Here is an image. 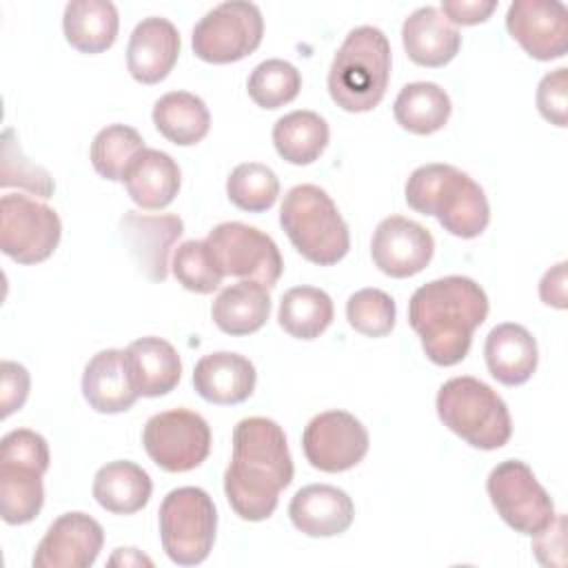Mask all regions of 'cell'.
<instances>
[{
	"instance_id": "cell-20",
	"label": "cell",
	"mask_w": 568,
	"mask_h": 568,
	"mask_svg": "<svg viewBox=\"0 0 568 568\" xmlns=\"http://www.w3.org/2000/svg\"><path fill=\"white\" fill-rule=\"evenodd\" d=\"M82 395L98 413L113 415L129 410L140 393L131 377L126 351L106 348L95 353L82 373Z\"/></svg>"
},
{
	"instance_id": "cell-37",
	"label": "cell",
	"mask_w": 568,
	"mask_h": 568,
	"mask_svg": "<svg viewBox=\"0 0 568 568\" xmlns=\"http://www.w3.org/2000/svg\"><path fill=\"white\" fill-rule=\"evenodd\" d=\"M0 186L2 189L18 186V189L29 191L36 197H42V200H49L53 195V191H55L51 173L44 166L31 162L22 153V149H20V144L16 140V131L13 129H4V133H2Z\"/></svg>"
},
{
	"instance_id": "cell-5",
	"label": "cell",
	"mask_w": 568,
	"mask_h": 568,
	"mask_svg": "<svg viewBox=\"0 0 568 568\" xmlns=\"http://www.w3.org/2000/svg\"><path fill=\"white\" fill-rule=\"evenodd\" d=\"M280 224L297 253L317 266L337 264L351 248L348 224L331 195L315 184H297L286 191Z\"/></svg>"
},
{
	"instance_id": "cell-2",
	"label": "cell",
	"mask_w": 568,
	"mask_h": 568,
	"mask_svg": "<svg viewBox=\"0 0 568 568\" xmlns=\"http://www.w3.org/2000/svg\"><path fill=\"white\" fill-rule=\"evenodd\" d=\"M488 315L484 288L466 275H446L419 286L408 302V324L422 339L426 357L437 366L459 364L473 333Z\"/></svg>"
},
{
	"instance_id": "cell-41",
	"label": "cell",
	"mask_w": 568,
	"mask_h": 568,
	"mask_svg": "<svg viewBox=\"0 0 568 568\" xmlns=\"http://www.w3.org/2000/svg\"><path fill=\"white\" fill-rule=\"evenodd\" d=\"M537 109L555 126H568V69L546 73L537 87Z\"/></svg>"
},
{
	"instance_id": "cell-21",
	"label": "cell",
	"mask_w": 568,
	"mask_h": 568,
	"mask_svg": "<svg viewBox=\"0 0 568 568\" xmlns=\"http://www.w3.org/2000/svg\"><path fill=\"white\" fill-rule=\"evenodd\" d=\"M255 382V366L233 351L209 353L193 368V388L209 404H242L253 395Z\"/></svg>"
},
{
	"instance_id": "cell-8",
	"label": "cell",
	"mask_w": 568,
	"mask_h": 568,
	"mask_svg": "<svg viewBox=\"0 0 568 568\" xmlns=\"http://www.w3.org/2000/svg\"><path fill=\"white\" fill-rule=\"evenodd\" d=\"M264 36V18L257 4L226 0L206 11L193 27V53L211 64H229L251 55Z\"/></svg>"
},
{
	"instance_id": "cell-40",
	"label": "cell",
	"mask_w": 568,
	"mask_h": 568,
	"mask_svg": "<svg viewBox=\"0 0 568 568\" xmlns=\"http://www.w3.org/2000/svg\"><path fill=\"white\" fill-rule=\"evenodd\" d=\"M49 444L47 439L29 428H16L0 442V462H16L40 473L49 470Z\"/></svg>"
},
{
	"instance_id": "cell-38",
	"label": "cell",
	"mask_w": 568,
	"mask_h": 568,
	"mask_svg": "<svg viewBox=\"0 0 568 568\" xmlns=\"http://www.w3.org/2000/svg\"><path fill=\"white\" fill-rule=\"evenodd\" d=\"M173 277L191 293L209 295L222 284V271L217 268L206 240H186L182 242L171 262Z\"/></svg>"
},
{
	"instance_id": "cell-35",
	"label": "cell",
	"mask_w": 568,
	"mask_h": 568,
	"mask_svg": "<svg viewBox=\"0 0 568 568\" xmlns=\"http://www.w3.org/2000/svg\"><path fill=\"white\" fill-rule=\"evenodd\" d=\"M280 195V180L273 169L260 162H242L226 178V197L242 211H268Z\"/></svg>"
},
{
	"instance_id": "cell-36",
	"label": "cell",
	"mask_w": 568,
	"mask_h": 568,
	"mask_svg": "<svg viewBox=\"0 0 568 568\" xmlns=\"http://www.w3.org/2000/svg\"><path fill=\"white\" fill-rule=\"evenodd\" d=\"M302 89L300 71L280 58L260 62L246 82L248 98L262 109H280L297 98Z\"/></svg>"
},
{
	"instance_id": "cell-30",
	"label": "cell",
	"mask_w": 568,
	"mask_h": 568,
	"mask_svg": "<svg viewBox=\"0 0 568 568\" xmlns=\"http://www.w3.org/2000/svg\"><path fill=\"white\" fill-rule=\"evenodd\" d=\"M328 124L315 111H291L273 124V144L282 160L295 166L313 164L328 144Z\"/></svg>"
},
{
	"instance_id": "cell-24",
	"label": "cell",
	"mask_w": 568,
	"mask_h": 568,
	"mask_svg": "<svg viewBox=\"0 0 568 568\" xmlns=\"http://www.w3.org/2000/svg\"><path fill=\"white\" fill-rule=\"evenodd\" d=\"M129 197L144 211H160L169 206L182 184L178 162L158 149H144L124 175Z\"/></svg>"
},
{
	"instance_id": "cell-12",
	"label": "cell",
	"mask_w": 568,
	"mask_h": 568,
	"mask_svg": "<svg viewBox=\"0 0 568 568\" xmlns=\"http://www.w3.org/2000/svg\"><path fill=\"white\" fill-rule=\"evenodd\" d=\"M206 246L222 275L260 282L271 288L284 271L273 237L242 222H222L213 226L206 235Z\"/></svg>"
},
{
	"instance_id": "cell-19",
	"label": "cell",
	"mask_w": 568,
	"mask_h": 568,
	"mask_svg": "<svg viewBox=\"0 0 568 568\" xmlns=\"http://www.w3.org/2000/svg\"><path fill=\"white\" fill-rule=\"evenodd\" d=\"M288 517L293 526L308 537H335L351 528L355 506L337 486L308 484L293 495Z\"/></svg>"
},
{
	"instance_id": "cell-1",
	"label": "cell",
	"mask_w": 568,
	"mask_h": 568,
	"mask_svg": "<svg viewBox=\"0 0 568 568\" xmlns=\"http://www.w3.org/2000/svg\"><path fill=\"white\" fill-rule=\"evenodd\" d=\"M293 457L275 419L246 417L233 428V455L224 470V495L244 521L268 519L280 493L293 481Z\"/></svg>"
},
{
	"instance_id": "cell-18",
	"label": "cell",
	"mask_w": 568,
	"mask_h": 568,
	"mask_svg": "<svg viewBox=\"0 0 568 568\" xmlns=\"http://www.w3.org/2000/svg\"><path fill=\"white\" fill-rule=\"evenodd\" d=\"M180 55V33L175 24L160 16H149L135 24L126 44V67L142 84L162 82Z\"/></svg>"
},
{
	"instance_id": "cell-32",
	"label": "cell",
	"mask_w": 568,
	"mask_h": 568,
	"mask_svg": "<svg viewBox=\"0 0 568 568\" xmlns=\"http://www.w3.org/2000/svg\"><path fill=\"white\" fill-rule=\"evenodd\" d=\"M335 308L326 291L317 286H293L280 300L277 322L295 339H315L333 322Z\"/></svg>"
},
{
	"instance_id": "cell-45",
	"label": "cell",
	"mask_w": 568,
	"mask_h": 568,
	"mask_svg": "<svg viewBox=\"0 0 568 568\" xmlns=\"http://www.w3.org/2000/svg\"><path fill=\"white\" fill-rule=\"evenodd\" d=\"M566 262H557L548 268L539 282V297L544 304L555 308L568 306V291H566Z\"/></svg>"
},
{
	"instance_id": "cell-44",
	"label": "cell",
	"mask_w": 568,
	"mask_h": 568,
	"mask_svg": "<svg viewBox=\"0 0 568 568\" xmlns=\"http://www.w3.org/2000/svg\"><path fill=\"white\" fill-rule=\"evenodd\" d=\"M497 9V0H444L439 11L450 24L473 27L486 22Z\"/></svg>"
},
{
	"instance_id": "cell-46",
	"label": "cell",
	"mask_w": 568,
	"mask_h": 568,
	"mask_svg": "<svg viewBox=\"0 0 568 568\" xmlns=\"http://www.w3.org/2000/svg\"><path fill=\"white\" fill-rule=\"evenodd\" d=\"M109 564H111V566H118V564H122V566H142V564L153 566V561H151L149 557H144V555H142L140 550H135V548H118Z\"/></svg>"
},
{
	"instance_id": "cell-29",
	"label": "cell",
	"mask_w": 568,
	"mask_h": 568,
	"mask_svg": "<svg viewBox=\"0 0 568 568\" xmlns=\"http://www.w3.org/2000/svg\"><path fill=\"white\" fill-rule=\"evenodd\" d=\"M155 129L178 146L202 142L211 129V113L202 98L189 91H169L153 104Z\"/></svg>"
},
{
	"instance_id": "cell-15",
	"label": "cell",
	"mask_w": 568,
	"mask_h": 568,
	"mask_svg": "<svg viewBox=\"0 0 568 568\" xmlns=\"http://www.w3.org/2000/svg\"><path fill=\"white\" fill-rule=\"evenodd\" d=\"M506 29L535 60H557L568 51V9L557 0H515Z\"/></svg>"
},
{
	"instance_id": "cell-31",
	"label": "cell",
	"mask_w": 568,
	"mask_h": 568,
	"mask_svg": "<svg viewBox=\"0 0 568 568\" xmlns=\"http://www.w3.org/2000/svg\"><path fill=\"white\" fill-rule=\"evenodd\" d=\"M450 111L448 93L435 82H410L402 87L393 104L397 124L415 135H430L444 129Z\"/></svg>"
},
{
	"instance_id": "cell-3",
	"label": "cell",
	"mask_w": 568,
	"mask_h": 568,
	"mask_svg": "<svg viewBox=\"0 0 568 568\" xmlns=\"http://www.w3.org/2000/svg\"><path fill=\"white\" fill-rule=\"evenodd\" d=\"M404 197L413 211L437 217L444 231L462 240L481 235L490 222L484 189L453 164L417 166L406 180Z\"/></svg>"
},
{
	"instance_id": "cell-9",
	"label": "cell",
	"mask_w": 568,
	"mask_h": 568,
	"mask_svg": "<svg viewBox=\"0 0 568 568\" xmlns=\"http://www.w3.org/2000/svg\"><path fill=\"white\" fill-rule=\"evenodd\" d=\"M486 490L497 515L521 535L541 532L557 515L550 495L526 462H499L486 479Z\"/></svg>"
},
{
	"instance_id": "cell-43",
	"label": "cell",
	"mask_w": 568,
	"mask_h": 568,
	"mask_svg": "<svg viewBox=\"0 0 568 568\" xmlns=\"http://www.w3.org/2000/svg\"><path fill=\"white\" fill-rule=\"evenodd\" d=\"M564 532H566V517L561 513L555 515V519L537 535H532V552L541 566H566V552H564Z\"/></svg>"
},
{
	"instance_id": "cell-27",
	"label": "cell",
	"mask_w": 568,
	"mask_h": 568,
	"mask_svg": "<svg viewBox=\"0 0 568 568\" xmlns=\"http://www.w3.org/2000/svg\"><path fill=\"white\" fill-rule=\"evenodd\" d=\"M153 493L149 473L129 459L104 464L93 477L95 501L113 515H133L142 510Z\"/></svg>"
},
{
	"instance_id": "cell-16",
	"label": "cell",
	"mask_w": 568,
	"mask_h": 568,
	"mask_svg": "<svg viewBox=\"0 0 568 568\" xmlns=\"http://www.w3.org/2000/svg\"><path fill=\"white\" fill-rule=\"evenodd\" d=\"M184 233L180 215H146L126 211L120 217V237L133 257L138 271L151 282H164L169 275V253Z\"/></svg>"
},
{
	"instance_id": "cell-10",
	"label": "cell",
	"mask_w": 568,
	"mask_h": 568,
	"mask_svg": "<svg viewBox=\"0 0 568 568\" xmlns=\"http://www.w3.org/2000/svg\"><path fill=\"white\" fill-rule=\"evenodd\" d=\"M209 422L189 408L155 413L142 430V446L151 462L166 473L197 468L211 453Z\"/></svg>"
},
{
	"instance_id": "cell-13",
	"label": "cell",
	"mask_w": 568,
	"mask_h": 568,
	"mask_svg": "<svg viewBox=\"0 0 568 568\" xmlns=\"http://www.w3.org/2000/svg\"><path fill=\"white\" fill-rule=\"evenodd\" d=\"M302 448L313 468L344 473L366 457L368 430L346 410H324L306 424Z\"/></svg>"
},
{
	"instance_id": "cell-23",
	"label": "cell",
	"mask_w": 568,
	"mask_h": 568,
	"mask_svg": "<svg viewBox=\"0 0 568 568\" xmlns=\"http://www.w3.org/2000/svg\"><path fill=\"white\" fill-rule=\"evenodd\" d=\"M488 373L504 386H521L537 371L539 351L528 328L515 322L497 324L484 344Z\"/></svg>"
},
{
	"instance_id": "cell-4",
	"label": "cell",
	"mask_w": 568,
	"mask_h": 568,
	"mask_svg": "<svg viewBox=\"0 0 568 568\" xmlns=\"http://www.w3.org/2000/svg\"><path fill=\"white\" fill-rule=\"evenodd\" d=\"M390 78V42L377 27L348 31L328 69V93L348 113L375 109Z\"/></svg>"
},
{
	"instance_id": "cell-28",
	"label": "cell",
	"mask_w": 568,
	"mask_h": 568,
	"mask_svg": "<svg viewBox=\"0 0 568 568\" xmlns=\"http://www.w3.org/2000/svg\"><path fill=\"white\" fill-rule=\"evenodd\" d=\"M120 16L109 0H71L64 7L62 29L67 42L80 53H102L118 36Z\"/></svg>"
},
{
	"instance_id": "cell-39",
	"label": "cell",
	"mask_w": 568,
	"mask_h": 568,
	"mask_svg": "<svg viewBox=\"0 0 568 568\" xmlns=\"http://www.w3.org/2000/svg\"><path fill=\"white\" fill-rule=\"evenodd\" d=\"M397 306L393 297L379 288L355 291L346 302L348 324L366 337H384L393 331Z\"/></svg>"
},
{
	"instance_id": "cell-22",
	"label": "cell",
	"mask_w": 568,
	"mask_h": 568,
	"mask_svg": "<svg viewBox=\"0 0 568 568\" xmlns=\"http://www.w3.org/2000/svg\"><path fill=\"white\" fill-rule=\"evenodd\" d=\"M402 42L406 55L419 67H444L462 47V33L437 7L415 9L402 24Z\"/></svg>"
},
{
	"instance_id": "cell-11",
	"label": "cell",
	"mask_w": 568,
	"mask_h": 568,
	"mask_svg": "<svg viewBox=\"0 0 568 568\" xmlns=\"http://www.w3.org/2000/svg\"><path fill=\"white\" fill-rule=\"evenodd\" d=\"M62 237L58 213L31 195L7 193L0 200V248L18 264H38L53 255Z\"/></svg>"
},
{
	"instance_id": "cell-42",
	"label": "cell",
	"mask_w": 568,
	"mask_h": 568,
	"mask_svg": "<svg viewBox=\"0 0 568 568\" xmlns=\"http://www.w3.org/2000/svg\"><path fill=\"white\" fill-rule=\"evenodd\" d=\"M31 377L29 371L11 359L0 364V417H9L11 413L20 410L29 397Z\"/></svg>"
},
{
	"instance_id": "cell-6",
	"label": "cell",
	"mask_w": 568,
	"mask_h": 568,
	"mask_svg": "<svg viewBox=\"0 0 568 568\" xmlns=\"http://www.w3.org/2000/svg\"><path fill=\"white\" fill-rule=\"evenodd\" d=\"M442 424L479 450H497L508 444L513 422L506 402L481 379L450 377L437 390Z\"/></svg>"
},
{
	"instance_id": "cell-14",
	"label": "cell",
	"mask_w": 568,
	"mask_h": 568,
	"mask_svg": "<svg viewBox=\"0 0 568 568\" xmlns=\"http://www.w3.org/2000/svg\"><path fill=\"white\" fill-rule=\"evenodd\" d=\"M435 253V240L428 229L404 215L384 217L371 240V257L388 277H413L422 273Z\"/></svg>"
},
{
	"instance_id": "cell-17",
	"label": "cell",
	"mask_w": 568,
	"mask_h": 568,
	"mask_svg": "<svg viewBox=\"0 0 568 568\" xmlns=\"http://www.w3.org/2000/svg\"><path fill=\"white\" fill-rule=\"evenodd\" d=\"M104 544L102 526L87 513L60 515L40 539L33 568H89Z\"/></svg>"
},
{
	"instance_id": "cell-26",
	"label": "cell",
	"mask_w": 568,
	"mask_h": 568,
	"mask_svg": "<svg viewBox=\"0 0 568 568\" xmlns=\"http://www.w3.org/2000/svg\"><path fill=\"white\" fill-rule=\"evenodd\" d=\"M124 351L140 397H160L178 386L182 362L178 351L166 339L155 335L140 337Z\"/></svg>"
},
{
	"instance_id": "cell-7",
	"label": "cell",
	"mask_w": 568,
	"mask_h": 568,
	"mask_svg": "<svg viewBox=\"0 0 568 568\" xmlns=\"http://www.w3.org/2000/svg\"><path fill=\"white\" fill-rule=\"evenodd\" d=\"M158 521L162 548L173 564L197 566L211 555L217 530V510L204 488H173L160 504Z\"/></svg>"
},
{
	"instance_id": "cell-33",
	"label": "cell",
	"mask_w": 568,
	"mask_h": 568,
	"mask_svg": "<svg viewBox=\"0 0 568 568\" xmlns=\"http://www.w3.org/2000/svg\"><path fill=\"white\" fill-rule=\"evenodd\" d=\"M38 468L0 462V515L4 524L20 526L33 521L44 504V486Z\"/></svg>"
},
{
	"instance_id": "cell-34",
	"label": "cell",
	"mask_w": 568,
	"mask_h": 568,
	"mask_svg": "<svg viewBox=\"0 0 568 568\" xmlns=\"http://www.w3.org/2000/svg\"><path fill=\"white\" fill-rule=\"evenodd\" d=\"M144 149V140L133 126L109 124L91 142V164L104 180L122 182Z\"/></svg>"
},
{
	"instance_id": "cell-25",
	"label": "cell",
	"mask_w": 568,
	"mask_h": 568,
	"mask_svg": "<svg viewBox=\"0 0 568 568\" xmlns=\"http://www.w3.org/2000/svg\"><path fill=\"white\" fill-rule=\"evenodd\" d=\"M271 315L268 288L260 282L240 280L220 291L211 304V320L215 326L233 337L260 331Z\"/></svg>"
}]
</instances>
